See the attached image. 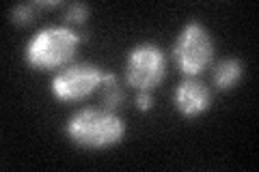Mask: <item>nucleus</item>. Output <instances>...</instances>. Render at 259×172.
Wrapping results in <instances>:
<instances>
[{
  "mask_svg": "<svg viewBox=\"0 0 259 172\" xmlns=\"http://www.w3.org/2000/svg\"><path fill=\"white\" fill-rule=\"evenodd\" d=\"M65 134L80 149L102 151L119 144L125 136V123L115 110L80 108L65 123Z\"/></svg>",
  "mask_w": 259,
  "mask_h": 172,
  "instance_id": "1",
  "label": "nucleus"
},
{
  "mask_svg": "<svg viewBox=\"0 0 259 172\" xmlns=\"http://www.w3.org/2000/svg\"><path fill=\"white\" fill-rule=\"evenodd\" d=\"M82 35L69 26L50 24V26L39 28L24 47V59L28 67L37 71H54L63 69L74 61Z\"/></svg>",
  "mask_w": 259,
  "mask_h": 172,
  "instance_id": "2",
  "label": "nucleus"
},
{
  "mask_svg": "<svg viewBox=\"0 0 259 172\" xmlns=\"http://www.w3.org/2000/svg\"><path fill=\"white\" fill-rule=\"evenodd\" d=\"M214 41L209 30L199 20H188L173 45V61L186 78H199L214 65Z\"/></svg>",
  "mask_w": 259,
  "mask_h": 172,
  "instance_id": "3",
  "label": "nucleus"
},
{
  "mask_svg": "<svg viewBox=\"0 0 259 172\" xmlns=\"http://www.w3.org/2000/svg\"><path fill=\"white\" fill-rule=\"evenodd\" d=\"M166 78V56L153 41H143L127 52L125 82L134 91H153Z\"/></svg>",
  "mask_w": 259,
  "mask_h": 172,
  "instance_id": "4",
  "label": "nucleus"
},
{
  "mask_svg": "<svg viewBox=\"0 0 259 172\" xmlns=\"http://www.w3.org/2000/svg\"><path fill=\"white\" fill-rule=\"evenodd\" d=\"M102 78H104V69L93 63H87V61L69 63L67 67H63L52 78L50 91L54 95V99H59L63 103L84 101L93 93L100 91Z\"/></svg>",
  "mask_w": 259,
  "mask_h": 172,
  "instance_id": "5",
  "label": "nucleus"
},
{
  "mask_svg": "<svg viewBox=\"0 0 259 172\" xmlns=\"http://www.w3.org/2000/svg\"><path fill=\"white\" fill-rule=\"evenodd\" d=\"M175 110L186 119H197L212 105V88L201 78H186L173 91Z\"/></svg>",
  "mask_w": 259,
  "mask_h": 172,
  "instance_id": "6",
  "label": "nucleus"
},
{
  "mask_svg": "<svg viewBox=\"0 0 259 172\" xmlns=\"http://www.w3.org/2000/svg\"><path fill=\"white\" fill-rule=\"evenodd\" d=\"M242 76H244V65L240 59L227 56L212 65V84L216 91H231L240 84Z\"/></svg>",
  "mask_w": 259,
  "mask_h": 172,
  "instance_id": "7",
  "label": "nucleus"
},
{
  "mask_svg": "<svg viewBox=\"0 0 259 172\" xmlns=\"http://www.w3.org/2000/svg\"><path fill=\"white\" fill-rule=\"evenodd\" d=\"M97 93H100V99H102V108H108V110H117L125 99L121 82L112 71H104V78Z\"/></svg>",
  "mask_w": 259,
  "mask_h": 172,
  "instance_id": "8",
  "label": "nucleus"
},
{
  "mask_svg": "<svg viewBox=\"0 0 259 172\" xmlns=\"http://www.w3.org/2000/svg\"><path fill=\"white\" fill-rule=\"evenodd\" d=\"M37 11H39L37 3H20L11 9L9 18H11L13 24H18V26H26V24H30L37 18Z\"/></svg>",
  "mask_w": 259,
  "mask_h": 172,
  "instance_id": "9",
  "label": "nucleus"
},
{
  "mask_svg": "<svg viewBox=\"0 0 259 172\" xmlns=\"http://www.w3.org/2000/svg\"><path fill=\"white\" fill-rule=\"evenodd\" d=\"M65 22L67 24H84L89 18V5L87 3H71L65 7Z\"/></svg>",
  "mask_w": 259,
  "mask_h": 172,
  "instance_id": "10",
  "label": "nucleus"
},
{
  "mask_svg": "<svg viewBox=\"0 0 259 172\" xmlns=\"http://www.w3.org/2000/svg\"><path fill=\"white\" fill-rule=\"evenodd\" d=\"M134 105H136V110H141V112H149L153 108V95H151V91H136Z\"/></svg>",
  "mask_w": 259,
  "mask_h": 172,
  "instance_id": "11",
  "label": "nucleus"
}]
</instances>
